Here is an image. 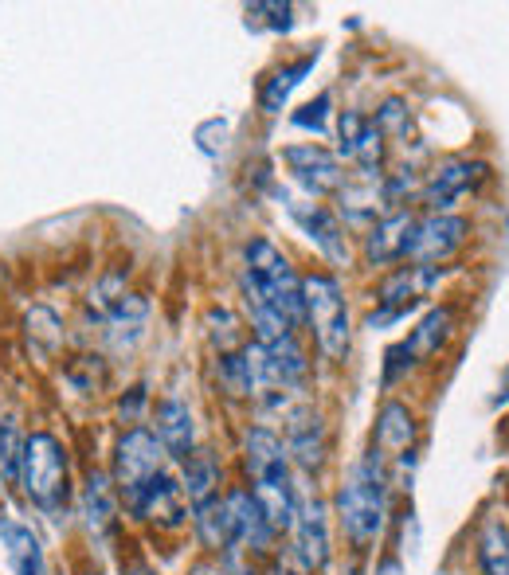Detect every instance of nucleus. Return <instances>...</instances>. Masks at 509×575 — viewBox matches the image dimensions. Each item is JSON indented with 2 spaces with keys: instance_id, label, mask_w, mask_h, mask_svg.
<instances>
[{
  "instance_id": "1",
  "label": "nucleus",
  "mask_w": 509,
  "mask_h": 575,
  "mask_svg": "<svg viewBox=\"0 0 509 575\" xmlns=\"http://www.w3.org/2000/svg\"><path fill=\"white\" fill-rule=\"evenodd\" d=\"M337 517L345 536L357 548L376 544L388 517V478H384V454L372 446L369 454L349 470L345 486L337 489Z\"/></svg>"
},
{
  "instance_id": "24",
  "label": "nucleus",
  "mask_w": 509,
  "mask_h": 575,
  "mask_svg": "<svg viewBox=\"0 0 509 575\" xmlns=\"http://www.w3.org/2000/svg\"><path fill=\"white\" fill-rule=\"evenodd\" d=\"M83 525L94 540H106V532L114 529V493L102 474H91V482L83 489Z\"/></svg>"
},
{
  "instance_id": "25",
  "label": "nucleus",
  "mask_w": 509,
  "mask_h": 575,
  "mask_svg": "<svg viewBox=\"0 0 509 575\" xmlns=\"http://www.w3.org/2000/svg\"><path fill=\"white\" fill-rule=\"evenodd\" d=\"M478 568L482 575H509V529L506 521L486 517L478 532Z\"/></svg>"
},
{
  "instance_id": "15",
  "label": "nucleus",
  "mask_w": 509,
  "mask_h": 575,
  "mask_svg": "<svg viewBox=\"0 0 509 575\" xmlns=\"http://www.w3.org/2000/svg\"><path fill=\"white\" fill-rule=\"evenodd\" d=\"M482 173H486V169H482V165H470V161H447V165H439V169L427 177V184H423V204L435 208V216H443L466 188H474V180L482 177Z\"/></svg>"
},
{
  "instance_id": "6",
  "label": "nucleus",
  "mask_w": 509,
  "mask_h": 575,
  "mask_svg": "<svg viewBox=\"0 0 509 575\" xmlns=\"http://www.w3.org/2000/svg\"><path fill=\"white\" fill-rule=\"evenodd\" d=\"M157 474H165V446L157 443L153 431L134 427L118 439V454H114V486L126 497V505L149 486Z\"/></svg>"
},
{
  "instance_id": "22",
  "label": "nucleus",
  "mask_w": 509,
  "mask_h": 575,
  "mask_svg": "<svg viewBox=\"0 0 509 575\" xmlns=\"http://www.w3.org/2000/svg\"><path fill=\"white\" fill-rule=\"evenodd\" d=\"M451 321H455V313L447 310V306L431 310L427 317H423V321H419L416 329H412V337L404 341V353L412 356V364L439 353V345L451 337Z\"/></svg>"
},
{
  "instance_id": "4",
  "label": "nucleus",
  "mask_w": 509,
  "mask_h": 575,
  "mask_svg": "<svg viewBox=\"0 0 509 575\" xmlns=\"http://www.w3.org/2000/svg\"><path fill=\"white\" fill-rule=\"evenodd\" d=\"M16 486L24 489L36 505H44V509H55L67 497V454H63V443L55 435L32 431L24 439Z\"/></svg>"
},
{
  "instance_id": "20",
  "label": "nucleus",
  "mask_w": 509,
  "mask_h": 575,
  "mask_svg": "<svg viewBox=\"0 0 509 575\" xmlns=\"http://www.w3.org/2000/svg\"><path fill=\"white\" fill-rule=\"evenodd\" d=\"M145 317H149V302L138 294H122V302L106 313V333H110V345L122 353V349H134L145 333Z\"/></svg>"
},
{
  "instance_id": "23",
  "label": "nucleus",
  "mask_w": 509,
  "mask_h": 575,
  "mask_svg": "<svg viewBox=\"0 0 509 575\" xmlns=\"http://www.w3.org/2000/svg\"><path fill=\"white\" fill-rule=\"evenodd\" d=\"M412 435H416V423H412V411L404 403H384L380 415H376V450H408L412 446Z\"/></svg>"
},
{
  "instance_id": "3",
  "label": "nucleus",
  "mask_w": 509,
  "mask_h": 575,
  "mask_svg": "<svg viewBox=\"0 0 509 575\" xmlns=\"http://www.w3.org/2000/svg\"><path fill=\"white\" fill-rule=\"evenodd\" d=\"M243 298L263 302L267 310H275L290 329H298L306 321V302H302V278L294 274V266L286 263V255L267 239H251L247 243V266H243Z\"/></svg>"
},
{
  "instance_id": "7",
  "label": "nucleus",
  "mask_w": 509,
  "mask_h": 575,
  "mask_svg": "<svg viewBox=\"0 0 509 575\" xmlns=\"http://www.w3.org/2000/svg\"><path fill=\"white\" fill-rule=\"evenodd\" d=\"M294 548L306 572H318L329 560V525H325L322 501L310 493L306 486H294Z\"/></svg>"
},
{
  "instance_id": "31",
  "label": "nucleus",
  "mask_w": 509,
  "mask_h": 575,
  "mask_svg": "<svg viewBox=\"0 0 509 575\" xmlns=\"http://www.w3.org/2000/svg\"><path fill=\"white\" fill-rule=\"evenodd\" d=\"M286 575H306V572H286Z\"/></svg>"
},
{
  "instance_id": "14",
  "label": "nucleus",
  "mask_w": 509,
  "mask_h": 575,
  "mask_svg": "<svg viewBox=\"0 0 509 575\" xmlns=\"http://www.w3.org/2000/svg\"><path fill=\"white\" fill-rule=\"evenodd\" d=\"M228 513H232V529H235V544L251 548V552H267L271 540H275V525L267 521L263 505L251 497V489H232L228 497Z\"/></svg>"
},
{
  "instance_id": "5",
  "label": "nucleus",
  "mask_w": 509,
  "mask_h": 575,
  "mask_svg": "<svg viewBox=\"0 0 509 575\" xmlns=\"http://www.w3.org/2000/svg\"><path fill=\"white\" fill-rule=\"evenodd\" d=\"M302 302L306 321L314 325V337L329 360H345L349 353V306L341 298V282L333 274H306L302 278Z\"/></svg>"
},
{
  "instance_id": "21",
  "label": "nucleus",
  "mask_w": 509,
  "mask_h": 575,
  "mask_svg": "<svg viewBox=\"0 0 509 575\" xmlns=\"http://www.w3.org/2000/svg\"><path fill=\"white\" fill-rule=\"evenodd\" d=\"M157 443L165 446V454H173V458L192 454V411L181 399H165L157 407Z\"/></svg>"
},
{
  "instance_id": "11",
  "label": "nucleus",
  "mask_w": 509,
  "mask_h": 575,
  "mask_svg": "<svg viewBox=\"0 0 509 575\" xmlns=\"http://www.w3.org/2000/svg\"><path fill=\"white\" fill-rule=\"evenodd\" d=\"M439 282V266H400L396 274H388L384 282H380V306L384 313L380 317H372V325L376 321H392V317H400V313L408 310L416 298H423L431 286Z\"/></svg>"
},
{
  "instance_id": "29",
  "label": "nucleus",
  "mask_w": 509,
  "mask_h": 575,
  "mask_svg": "<svg viewBox=\"0 0 509 575\" xmlns=\"http://www.w3.org/2000/svg\"><path fill=\"white\" fill-rule=\"evenodd\" d=\"M380 133H396V137H408L412 133V118H408V110H404V102L400 98H392V102H384L380 106V114H376V122H372Z\"/></svg>"
},
{
  "instance_id": "28",
  "label": "nucleus",
  "mask_w": 509,
  "mask_h": 575,
  "mask_svg": "<svg viewBox=\"0 0 509 575\" xmlns=\"http://www.w3.org/2000/svg\"><path fill=\"white\" fill-rule=\"evenodd\" d=\"M32 337H40L44 345H40V353L51 356L59 345H63V333H59V321H55V313L51 310H36L28 317V341Z\"/></svg>"
},
{
  "instance_id": "17",
  "label": "nucleus",
  "mask_w": 509,
  "mask_h": 575,
  "mask_svg": "<svg viewBox=\"0 0 509 575\" xmlns=\"http://www.w3.org/2000/svg\"><path fill=\"white\" fill-rule=\"evenodd\" d=\"M0 544L8 552V564L16 575H47V556L36 532L12 517H0Z\"/></svg>"
},
{
  "instance_id": "18",
  "label": "nucleus",
  "mask_w": 509,
  "mask_h": 575,
  "mask_svg": "<svg viewBox=\"0 0 509 575\" xmlns=\"http://www.w3.org/2000/svg\"><path fill=\"white\" fill-rule=\"evenodd\" d=\"M286 454H294V462L302 470H318L325 458V431L322 419L314 411H294L290 415V443H286Z\"/></svg>"
},
{
  "instance_id": "8",
  "label": "nucleus",
  "mask_w": 509,
  "mask_h": 575,
  "mask_svg": "<svg viewBox=\"0 0 509 575\" xmlns=\"http://www.w3.org/2000/svg\"><path fill=\"white\" fill-rule=\"evenodd\" d=\"M282 161L290 165L294 180L310 192V196H333L345 188V173H341V161L337 153H329L322 145H290L282 153Z\"/></svg>"
},
{
  "instance_id": "2",
  "label": "nucleus",
  "mask_w": 509,
  "mask_h": 575,
  "mask_svg": "<svg viewBox=\"0 0 509 575\" xmlns=\"http://www.w3.org/2000/svg\"><path fill=\"white\" fill-rule=\"evenodd\" d=\"M243 462L251 474V497L263 505L267 521L278 529H290L294 521V478H290V454L275 431L255 427L247 431Z\"/></svg>"
},
{
  "instance_id": "12",
  "label": "nucleus",
  "mask_w": 509,
  "mask_h": 575,
  "mask_svg": "<svg viewBox=\"0 0 509 575\" xmlns=\"http://www.w3.org/2000/svg\"><path fill=\"white\" fill-rule=\"evenodd\" d=\"M130 513L141 521H153L161 529H181L185 525V489L169 474H157L149 486L130 501Z\"/></svg>"
},
{
  "instance_id": "27",
  "label": "nucleus",
  "mask_w": 509,
  "mask_h": 575,
  "mask_svg": "<svg viewBox=\"0 0 509 575\" xmlns=\"http://www.w3.org/2000/svg\"><path fill=\"white\" fill-rule=\"evenodd\" d=\"M314 67V55H306V59H298V63H290V67H282V71H275V79L263 87V94H259V102H263V110L267 114H278L282 106H286V98H290V90L302 83V75Z\"/></svg>"
},
{
  "instance_id": "16",
  "label": "nucleus",
  "mask_w": 509,
  "mask_h": 575,
  "mask_svg": "<svg viewBox=\"0 0 509 575\" xmlns=\"http://www.w3.org/2000/svg\"><path fill=\"white\" fill-rule=\"evenodd\" d=\"M412 231H416V220H412L408 212H388L384 220H376V227H372L369 239H365L369 263L384 266V263H396V259H408Z\"/></svg>"
},
{
  "instance_id": "26",
  "label": "nucleus",
  "mask_w": 509,
  "mask_h": 575,
  "mask_svg": "<svg viewBox=\"0 0 509 575\" xmlns=\"http://www.w3.org/2000/svg\"><path fill=\"white\" fill-rule=\"evenodd\" d=\"M216 486H220V466H216V458L204 454V450H192L185 458V486L181 489L192 497V505H200V501L216 497Z\"/></svg>"
},
{
  "instance_id": "13",
  "label": "nucleus",
  "mask_w": 509,
  "mask_h": 575,
  "mask_svg": "<svg viewBox=\"0 0 509 575\" xmlns=\"http://www.w3.org/2000/svg\"><path fill=\"white\" fill-rule=\"evenodd\" d=\"M290 216L302 223V231L322 247V255L333 266H349V247H345V231L337 216L322 208V204H310V200H294L290 204Z\"/></svg>"
},
{
  "instance_id": "19",
  "label": "nucleus",
  "mask_w": 509,
  "mask_h": 575,
  "mask_svg": "<svg viewBox=\"0 0 509 575\" xmlns=\"http://www.w3.org/2000/svg\"><path fill=\"white\" fill-rule=\"evenodd\" d=\"M192 525H196V536L204 540V548H232L235 544V529H232V513H228V501L216 493L200 505H192Z\"/></svg>"
},
{
  "instance_id": "30",
  "label": "nucleus",
  "mask_w": 509,
  "mask_h": 575,
  "mask_svg": "<svg viewBox=\"0 0 509 575\" xmlns=\"http://www.w3.org/2000/svg\"><path fill=\"white\" fill-rule=\"evenodd\" d=\"M325 110H329V94H322L318 102H310L302 114H294V126L314 130V133H325Z\"/></svg>"
},
{
  "instance_id": "9",
  "label": "nucleus",
  "mask_w": 509,
  "mask_h": 575,
  "mask_svg": "<svg viewBox=\"0 0 509 575\" xmlns=\"http://www.w3.org/2000/svg\"><path fill=\"white\" fill-rule=\"evenodd\" d=\"M466 239V220L463 216H427L416 223L412 243H408V259L416 266H439L447 263Z\"/></svg>"
},
{
  "instance_id": "10",
  "label": "nucleus",
  "mask_w": 509,
  "mask_h": 575,
  "mask_svg": "<svg viewBox=\"0 0 509 575\" xmlns=\"http://www.w3.org/2000/svg\"><path fill=\"white\" fill-rule=\"evenodd\" d=\"M337 130H341V157L361 165L365 177H376V169L384 165V133L372 126V118H365L361 110H341Z\"/></svg>"
}]
</instances>
